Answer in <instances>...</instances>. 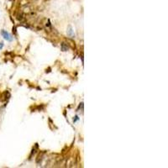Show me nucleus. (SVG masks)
<instances>
[{
	"label": "nucleus",
	"mask_w": 168,
	"mask_h": 168,
	"mask_svg": "<svg viewBox=\"0 0 168 168\" xmlns=\"http://www.w3.org/2000/svg\"><path fill=\"white\" fill-rule=\"evenodd\" d=\"M3 46H4V43H2V42H1V43H0V50L3 48Z\"/></svg>",
	"instance_id": "nucleus-4"
},
{
	"label": "nucleus",
	"mask_w": 168,
	"mask_h": 168,
	"mask_svg": "<svg viewBox=\"0 0 168 168\" xmlns=\"http://www.w3.org/2000/svg\"><path fill=\"white\" fill-rule=\"evenodd\" d=\"M1 34H2V36L4 37V39H6V40H8V41H12L13 40L12 36H11L10 34L7 32V31H5V30L3 29V30L1 31Z\"/></svg>",
	"instance_id": "nucleus-1"
},
{
	"label": "nucleus",
	"mask_w": 168,
	"mask_h": 168,
	"mask_svg": "<svg viewBox=\"0 0 168 168\" xmlns=\"http://www.w3.org/2000/svg\"><path fill=\"white\" fill-rule=\"evenodd\" d=\"M67 34L69 36H74V34H73V30H72V26H69L68 27V30H67Z\"/></svg>",
	"instance_id": "nucleus-2"
},
{
	"label": "nucleus",
	"mask_w": 168,
	"mask_h": 168,
	"mask_svg": "<svg viewBox=\"0 0 168 168\" xmlns=\"http://www.w3.org/2000/svg\"><path fill=\"white\" fill-rule=\"evenodd\" d=\"M62 50H63V51H66V50H67V47H66L65 45H64V44H62Z\"/></svg>",
	"instance_id": "nucleus-3"
}]
</instances>
